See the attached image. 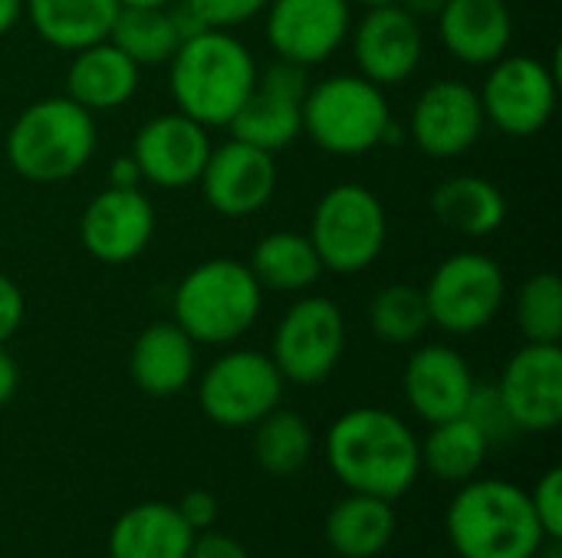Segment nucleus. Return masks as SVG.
Here are the masks:
<instances>
[{"instance_id":"nucleus-1","label":"nucleus","mask_w":562,"mask_h":558,"mask_svg":"<svg viewBox=\"0 0 562 558\" xmlns=\"http://www.w3.org/2000/svg\"><path fill=\"white\" fill-rule=\"evenodd\" d=\"M326 460L349 493H369L395 503L418 474V437L385 408H352L339 414L326 434Z\"/></svg>"},{"instance_id":"nucleus-2","label":"nucleus","mask_w":562,"mask_h":558,"mask_svg":"<svg viewBox=\"0 0 562 558\" xmlns=\"http://www.w3.org/2000/svg\"><path fill=\"white\" fill-rule=\"evenodd\" d=\"M257 59L231 30H198L168 59L175 109L204 128H227L257 86Z\"/></svg>"},{"instance_id":"nucleus-3","label":"nucleus","mask_w":562,"mask_h":558,"mask_svg":"<svg viewBox=\"0 0 562 558\" xmlns=\"http://www.w3.org/2000/svg\"><path fill=\"white\" fill-rule=\"evenodd\" d=\"M445 533L458 558H533L547 543L530 493L510 480H468L451 497Z\"/></svg>"},{"instance_id":"nucleus-4","label":"nucleus","mask_w":562,"mask_h":558,"mask_svg":"<svg viewBox=\"0 0 562 558\" xmlns=\"http://www.w3.org/2000/svg\"><path fill=\"white\" fill-rule=\"evenodd\" d=\"M10 168L33 184H59L79 174L95 155V118L69 95L30 102L3 141Z\"/></svg>"},{"instance_id":"nucleus-5","label":"nucleus","mask_w":562,"mask_h":558,"mask_svg":"<svg viewBox=\"0 0 562 558\" xmlns=\"http://www.w3.org/2000/svg\"><path fill=\"white\" fill-rule=\"evenodd\" d=\"M263 309V289L250 266L234 257H214L181 276L171 296L175 322L194 345H227L247 335Z\"/></svg>"},{"instance_id":"nucleus-6","label":"nucleus","mask_w":562,"mask_h":558,"mask_svg":"<svg viewBox=\"0 0 562 558\" xmlns=\"http://www.w3.org/2000/svg\"><path fill=\"white\" fill-rule=\"evenodd\" d=\"M303 135L316 148L342 158L395 141L385 89L359 72H339L313 82L303 95Z\"/></svg>"},{"instance_id":"nucleus-7","label":"nucleus","mask_w":562,"mask_h":558,"mask_svg":"<svg viewBox=\"0 0 562 558\" xmlns=\"http://www.w3.org/2000/svg\"><path fill=\"white\" fill-rule=\"evenodd\" d=\"M306 237L313 240L323 270L339 276L366 273L389 240L385 204L366 184L342 181L316 201Z\"/></svg>"},{"instance_id":"nucleus-8","label":"nucleus","mask_w":562,"mask_h":558,"mask_svg":"<svg viewBox=\"0 0 562 558\" xmlns=\"http://www.w3.org/2000/svg\"><path fill=\"white\" fill-rule=\"evenodd\" d=\"M422 293L431 326L448 335H474L504 309L507 276L494 257L481 250H458L435 266Z\"/></svg>"},{"instance_id":"nucleus-9","label":"nucleus","mask_w":562,"mask_h":558,"mask_svg":"<svg viewBox=\"0 0 562 558\" xmlns=\"http://www.w3.org/2000/svg\"><path fill=\"white\" fill-rule=\"evenodd\" d=\"M283 375L267 352L234 349L207 365L198 382V405L217 428H254L283 401Z\"/></svg>"},{"instance_id":"nucleus-10","label":"nucleus","mask_w":562,"mask_h":558,"mask_svg":"<svg viewBox=\"0 0 562 558\" xmlns=\"http://www.w3.org/2000/svg\"><path fill=\"white\" fill-rule=\"evenodd\" d=\"M346 352V316L326 296H300L273 332L270 358L283 382L319 385L326 382Z\"/></svg>"},{"instance_id":"nucleus-11","label":"nucleus","mask_w":562,"mask_h":558,"mask_svg":"<svg viewBox=\"0 0 562 558\" xmlns=\"http://www.w3.org/2000/svg\"><path fill=\"white\" fill-rule=\"evenodd\" d=\"M477 95L484 118L497 132L510 138H530L543 132L557 112V72L537 56L504 53L497 62H491Z\"/></svg>"},{"instance_id":"nucleus-12","label":"nucleus","mask_w":562,"mask_h":558,"mask_svg":"<svg viewBox=\"0 0 562 558\" xmlns=\"http://www.w3.org/2000/svg\"><path fill=\"white\" fill-rule=\"evenodd\" d=\"M263 13V33L277 59L306 69L336 56L352 30L349 0H270Z\"/></svg>"},{"instance_id":"nucleus-13","label":"nucleus","mask_w":562,"mask_h":558,"mask_svg":"<svg viewBox=\"0 0 562 558\" xmlns=\"http://www.w3.org/2000/svg\"><path fill=\"white\" fill-rule=\"evenodd\" d=\"M484 109L474 86L458 79H438L422 89L412 105L408 135L422 155L451 161L468 155L484 135Z\"/></svg>"},{"instance_id":"nucleus-14","label":"nucleus","mask_w":562,"mask_h":558,"mask_svg":"<svg viewBox=\"0 0 562 558\" xmlns=\"http://www.w3.org/2000/svg\"><path fill=\"white\" fill-rule=\"evenodd\" d=\"M277 161L270 151L254 148L240 138H231L217 148H211L204 171L198 178L204 204L227 217V220H240V217H254L260 214L273 194H277Z\"/></svg>"},{"instance_id":"nucleus-15","label":"nucleus","mask_w":562,"mask_h":558,"mask_svg":"<svg viewBox=\"0 0 562 558\" xmlns=\"http://www.w3.org/2000/svg\"><path fill=\"white\" fill-rule=\"evenodd\" d=\"M349 36H352V56L359 76H366L382 89L402 86L422 66L425 56L422 20L412 16L402 3L366 7L362 20L356 23V30H349Z\"/></svg>"},{"instance_id":"nucleus-16","label":"nucleus","mask_w":562,"mask_h":558,"mask_svg":"<svg viewBox=\"0 0 562 558\" xmlns=\"http://www.w3.org/2000/svg\"><path fill=\"white\" fill-rule=\"evenodd\" d=\"M211 148L214 145L207 138V128L175 109L148 118L135 132L128 155L135 158L145 184H155L161 191H181L198 184Z\"/></svg>"},{"instance_id":"nucleus-17","label":"nucleus","mask_w":562,"mask_h":558,"mask_svg":"<svg viewBox=\"0 0 562 558\" xmlns=\"http://www.w3.org/2000/svg\"><path fill=\"white\" fill-rule=\"evenodd\" d=\"M151 237L155 207L142 187H105L86 204L79 217V240L86 253L105 266L132 263L145 253Z\"/></svg>"},{"instance_id":"nucleus-18","label":"nucleus","mask_w":562,"mask_h":558,"mask_svg":"<svg viewBox=\"0 0 562 558\" xmlns=\"http://www.w3.org/2000/svg\"><path fill=\"white\" fill-rule=\"evenodd\" d=\"M501 401L510 411L517 431L547 434L562 421V349L547 342H527L517 349L497 382Z\"/></svg>"},{"instance_id":"nucleus-19","label":"nucleus","mask_w":562,"mask_h":558,"mask_svg":"<svg viewBox=\"0 0 562 558\" xmlns=\"http://www.w3.org/2000/svg\"><path fill=\"white\" fill-rule=\"evenodd\" d=\"M474 385L477 382L471 375L468 358L458 349L438 345V342L415 349L402 372L405 401L425 424L461 418L471 401Z\"/></svg>"},{"instance_id":"nucleus-20","label":"nucleus","mask_w":562,"mask_h":558,"mask_svg":"<svg viewBox=\"0 0 562 558\" xmlns=\"http://www.w3.org/2000/svg\"><path fill=\"white\" fill-rule=\"evenodd\" d=\"M435 20L441 46L464 66H491L510 53L514 13L507 0H448Z\"/></svg>"},{"instance_id":"nucleus-21","label":"nucleus","mask_w":562,"mask_h":558,"mask_svg":"<svg viewBox=\"0 0 562 558\" xmlns=\"http://www.w3.org/2000/svg\"><path fill=\"white\" fill-rule=\"evenodd\" d=\"M198 372V345L194 339L171 319L151 322L142 329L128 352V378L138 391L151 398L181 395Z\"/></svg>"},{"instance_id":"nucleus-22","label":"nucleus","mask_w":562,"mask_h":558,"mask_svg":"<svg viewBox=\"0 0 562 558\" xmlns=\"http://www.w3.org/2000/svg\"><path fill=\"white\" fill-rule=\"evenodd\" d=\"M138 72L142 69L112 39H99L72 53L66 69V95L92 115L112 112L138 92Z\"/></svg>"},{"instance_id":"nucleus-23","label":"nucleus","mask_w":562,"mask_h":558,"mask_svg":"<svg viewBox=\"0 0 562 558\" xmlns=\"http://www.w3.org/2000/svg\"><path fill=\"white\" fill-rule=\"evenodd\" d=\"M194 529L171 503H138L109 533V558H188Z\"/></svg>"},{"instance_id":"nucleus-24","label":"nucleus","mask_w":562,"mask_h":558,"mask_svg":"<svg viewBox=\"0 0 562 558\" xmlns=\"http://www.w3.org/2000/svg\"><path fill=\"white\" fill-rule=\"evenodd\" d=\"M119 10V0H23V16L33 23L36 36L66 53L109 39Z\"/></svg>"},{"instance_id":"nucleus-25","label":"nucleus","mask_w":562,"mask_h":558,"mask_svg":"<svg viewBox=\"0 0 562 558\" xmlns=\"http://www.w3.org/2000/svg\"><path fill=\"white\" fill-rule=\"evenodd\" d=\"M431 214L454 234L491 237L507 220V197L481 174H454L431 191Z\"/></svg>"},{"instance_id":"nucleus-26","label":"nucleus","mask_w":562,"mask_h":558,"mask_svg":"<svg viewBox=\"0 0 562 558\" xmlns=\"http://www.w3.org/2000/svg\"><path fill=\"white\" fill-rule=\"evenodd\" d=\"M326 543L342 558H375L395 536V510L369 493L342 497L326 516Z\"/></svg>"},{"instance_id":"nucleus-27","label":"nucleus","mask_w":562,"mask_h":558,"mask_svg":"<svg viewBox=\"0 0 562 558\" xmlns=\"http://www.w3.org/2000/svg\"><path fill=\"white\" fill-rule=\"evenodd\" d=\"M247 266L263 293H306L326 273L313 240L296 230H273L260 237Z\"/></svg>"},{"instance_id":"nucleus-28","label":"nucleus","mask_w":562,"mask_h":558,"mask_svg":"<svg viewBox=\"0 0 562 558\" xmlns=\"http://www.w3.org/2000/svg\"><path fill=\"white\" fill-rule=\"evenodd\" d=\"M231 138H240L263 151L290 148L303 135V99L283 95L267 86H254L250 99L240 105V112L231 118Z\"/></svg>"},{"instance_id":"nucleus-29","label":"nucleus","mask_w":562,"mask_h":558,"mask_svg":"<svg viewBox=\"0 0 562 558\" xmlns=\"http://www.w3.org/2000/svg\"><path fill=\"white\" fill-rule=\"evenodd\" d=\"M487 451H491L487 437L464 414L431 424L428 437L418 441L422 470H428L441 483H468V480H474L484 457H487Z\"/></svg>"},{"instance_id":"nucleus-30","label":"nucleus","mask_w":562,"mask_h":558,"mask_svg":"<svg viewBox=\"0 0 562 558\" xmlns=\"http://www.w3.org/2000/svg\"><path fill=\"white\" fill-rule=\"evenodd\" d=\"M109 39L138 66H165L181 46V30L171 7H122Z\"/></svg>"},{"instance_id":"nucleus-31","label":"nucleus","mask_w":562,"mask_h":558,"mask_svg":"<svg viewBox=\"0 0 562 558\" xmlns=\"http://www.w3.org/2000/svg\"><path fill=\"white\" fill-rule=\"evenodd\" d=\"M313 454V431L296 411L273 408L254 424V460L270 477H293Z\"/></svg>"},{"instance_id":"nucleus-32","label":"nucleus","mask_w":562,"mask_h":558,"mask_svg":"<svg viewBox=\"0 0 562 558\" xmlns=\"http://www.w3.org/2000/svg\"><path fill=\"white\" fill-rule=\"evenodd\" d=\"M366 319L372 335L385 345H415L431 326L425 293L412 283H392L379 289L369 303Z\"/></svg>"},{"instance_id":"nucleus-33","label":"nucleus","mask_w":562,"mask_h":558,"mask_svg":"<svg viewBox=\"0 0 562 558\" xmlns=\"http://www.w3.org/2000/svg\"><path fill=\"white\" fill-rule=\"evenodd\" d=\"M517 326L527 342L560 345L562 339V280L557 273H533L517 289Z\"/></svg>"},{"instance_id":"nucleus-34","label":"nucleus","mask_w":562,"mask_h":558,"mask_svg":"<svg viewBox=\"0 0 562 558\" xmlns=\"http://www.w3.org/2000/svg\"><path fill=\"white\" fill-rule=\"evenodd\" d=\"M464 418H471L477 424V431L487 437V444H504L514 434H520L517 424H514V418H510V411L501 401L497 385H474L471 401L464 408Z\"/></svg>"},{"instance_id":"nucleus-35","label":"nucleus","mask_w":562,"mask_h":558,"mask_svg":"<svg viewBox=\"0 0 562 558\" xmlns=\"http://www.w3.org/2000/svg\"><path fill=\"white\" fill-rule=\"evenodd\" d=\"M270 0H181L201 30H234L267 10Z\"/></svg>"},{"instance_id":"nucleus-36","label":"nucleus","mask_w":562,"mask_h":558,"mask_svg":"<svg viewBox=\"0 0 562 558\" xmlns=\"http://www.w3.org/2000/svg\"><path fill=\"white\" fill-rule=\"evenodd\" d=\"M533 513L547 539H562V470L550 467L530 490Z\"/></svg>"},{"instance_id":"nucleus-37","label":"nucleus","mask_w":562,"mask_h":558,"mask_svg":"<svg viewBox=\"0 0 562 558\" xmlns=\"http://www.w3.org/2000/svg\"><path fill=\"white\" fill-rule=\"evenodd\" d=\"M23 312H26V303H23L20 286L0 273V345H7L16 335V329L23 326Z\"/></svg>"},{"instance_id":"nucleus-38","label":"nucleus","mask_w":562,"mask_h":558,"mask_svg":"<svg viewBox=\"0 0 562 558\" xmlns=\"http://www.w3.org/2000/svg\"><path fill=\"white\" fill-rule=\"evenodd\" d=\"M178 513L194 533H204L217 520V497L207 490H188L178 503Z\"/></svg>"},{"instance_id":"nucleus-39","label":"nucleus","mask_w":562,"mask_h":558,"mask_svg":"<svg viewBox=\"0 0 562 558\" xmlns=\"http://www.w3.org/2000/svg\"><path fill=\"white\" fill-rule=\"evenodd\" d=\"M188 558H250V553L227 533H211L204 529L201 536H194Z\"/></svg>"},{"instance_id":"nucleus-40","label":"nucleus","mask_w":562,"mask_h":558,"mask_svg":"<svg viewBox=\"0 0 562 558\" xmlns=\"http://www.w3.org/2000/svg\"><path fill=\"white\" fill-rule=\"evenodd\" d=\"M109 187H142V171L132 155H122L109 164Z\"/></svg>"},{"instance_id":"nucleus-41","label":"nucleus","mask_w":562,"mask_h":558,"mask_svg":"<svg viewBox=\"0 0 562 558\" xmlns=\"http://www.w3.org/2000/svg\"><path fill=\"white\" fill-rule=\"evenodd\" d=\"M16 382H20L16 362H13V355L0 345V408L16 395Z\"/></svg>"},{"instance_id":"nucleus-42","label":"nucleus","mask_w":562,"mask_h":558,"mask_svg":"<svg viewBox=\"0 0 562 558\" xmlns=\"http://www.w3.org/2000/svg\"><path fill=\"white\" fill-rule=\"evenodd\" d=\"M23 20V0H0V36Z\"/></svg>"},{"instance_id":"nucleus-43","label":"nucleus","mask_w":562,"mask_h":558,"mask_svg":"<svg viewBox=\"0 0 562 558\" xmlns=\"http://www.w3.org/2000/svg\"><path fill=\"white\" fill-rule=\"evenodd\" d=\"M395 3H402L412 16H438L441 13V7L448 3V0H395Z\"/></svg>"},{"instance_id":"nucleus-44","label":"nucleus","mask_w":562,"mask_h":558,"mask_svg":"<svg viewBox=\"0 0 562 558\" xmlns=\"http://www.w3.org/2000/svg\"><path fill=\"white\" fill-rule=\"evenodd\" d=\"M533 558H562V549H560V539H547L543 546H540V553Z\"/></svg>"},{"instance_id":"nucleus-45","label":"nucleus","mask_w":562,"mask_h":558,"mask_svg":"<svg viewBox=\"0 0 562 558\" xmlns=\"http://www.w3.org/2000/svg\"><path fill=\"white\" fill-rule=\"evenodd\" d=\"M122 7H171L175 0H119Z\"/></svg>"},{"instance_id":"nucleus-46","label":"nucleus","mask_w":562,"mask_h":558,"mask_svg":"<svg viewBox=\"0 0 562 558\" xmlns=\"http://www.w3.org/2000/svg\"><path fill=\"white\" fill-rule=\"evenodd\" d=\"M349 3H362V7H379V3H395V0H349Z\"/></svg>"}]
</instances>
